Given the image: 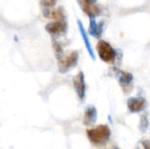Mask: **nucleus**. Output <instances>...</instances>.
<instances>
[{
	"mask_svg": "<svg viewBox=\"0 0 150 149\" xmlns=\"http://www.w3.org/2000/svg\"><path fill=\"white\" fill-rule=\"evenodd\" d=\"M119 83L122 89V90L125 93H128L132 89H133V76L132 74L126 72V71H121L119 70Z\"/></svg>",
	"mask_w": 150,
	"mask_h": 149,
	"instance_id": "nucleus-6",
	"label": "nucleus"
},
{
	"mask_svg": "<svg viewBox=\"0 0 150 149\" xmlns=\"http://www.w3.org/2000/svg\"><path fill=\"white\" fill-rule=\"evenodd\" d=\"M79 54L77 51H72L66 56H63L58 61V69L61 74H66L70 69L75 68L78 62Z\"/></svg>",
	"mask_w": 150,
	"mask_h": 149,
	"instance_id": "nucleus-3",
	"label": "nucleus"
},
{
	"mask_svg": "<svg viewBox=\"0 0 150 149\" xmlns=\"http://www.w3.org/2000/svg\"><path fill=\"white\" fill-rule=\"evenodd\" d=\"M147 102L142 97H131L127 101V108L131 112H140L145 109Z\"/></svg>",
	"mask_w": 150,
	"mask_h": 149,
	"instance_id": "nucleus-7",
	"label": "nucleus"
},
{
	"mask_svg": "<svg viewBox=\"0 0 150 149\" xmlns=\"http://www.w3.org/2000/svg\"><path fill=\"white\" fill-rule=\"evenodd\" d=\"M115 149H120V148H115Z\"/></svg>",
	"mask_w": 150,
	"mask_h": 149,
	"instance_id": "nucleus-17",
	"label": "nucleus"
},
{
	"mask_svg": "<svg viewBox=\"0 0 150 149\" xmlns=\"http://www.w3.org/2000/svg\"><path fill=\"white\" fill-rule=\"evenodd\" d=\"M103 32V23H97L95 18H90V27L89 33L96 38H100Z\"/></svg>",
	"mask_w": 150,
	"mask_h": 149,
	"instance_id": "nucleus-10",
	"label": "nucleus"
},
{
	"mask_svg": "<svg viewBox=\"0 0 150 149\" xmlns=\"http://www.w3.org/2000/svg\"><path fill=\"white\" fill-rule=\"evenodd\" d=\"M136 149H150V141H141Z\"/></svg>",
	"mask_w": 150,
	"mask_h": 149,
	"instance_id": "nucleus-14",
	"label": "nucleus"
},
{
	"mask_svg": "<svg viewBox=\"0 0 150 149\" xmlns=\"http://www.w3.org/2000/svg\"><path fill=\"white\" fill-rule=\"evenodd\" d=\"M148 126H149V121H148L147 116H142V119H141V128H142V130L145 131L147 129Z\"/></svg>",
	"mask_w": 150,
	"mask_h": 149,
	"instance_id": "nucleus-15",
	"label": "nucleus"
},
{
	"mask_svg": "<svg viewBox=\"0 0 150 149\" xmlns=\"http://www.w3.org/2000/svg\"><path fill=\"white\" fill-rule=\"evenodd\" d=\"M73 86L75 91L81 101H83L85 98V92H86V83L84 80V74L83 71H80L76 74L73 78Z\"/></svg>",
	"mask_w": 150,
	"mask_h": 149,
	"instance_id": "nucleus-5",
	"label": "nucleus"
},
{
	"mask_svg": "<svg viewBox=\"0 0 150 149\" xmlns=\"http://www.w3.org/2000/svg\"><path fill=\"white\" fill-rule=\"evenodd\" d=\"M97 51L99 58L105 63L112 64L115 61L117 53L107 41L100 40L97 44Z\"/></svg>",
	"mask_w": 150,
	"mask_h": 149,
	"instance_id": "nucleus-2",
	"label": "nucleus"
},
{
	"mask_svg": "<svg viewBox=\"0 0 150 149\" xmlns=\"http://www.w3.org/2000/svg\"><path fill=\"white\" fill-rule=\"evenodd\" d=\"M49 18H53L54 21H63V20H66V17H65L64 11H63L62 7H59L55 11H50Z\"/></svg>",
	"mask_w": 150,
	"mask_h": 149,
	"instance_id": "nucleus-11",
	"label": "nucleus"
},
{
	"mask_svg": "<svg viewBox=\"0 0 150 149\" xmlns=\"http://www.w3.org/2000/svg\"><path fill=\"white\" fill-rule=\"evenodd\" d=\"M87 137L91 143L96 146L105 144L111 137V130L106 125H99L86 131Z\"/></svg>",
	"mask_w": 150,
	"mask_h": 149,
	"instance_id": "nucleus-1",
	"label": "nucleus"
},
{
	"mask_svg": "<svg viewBox=\"0 0 150 149\" xmlns=\"http://www.w3.org/2000/svg\"><path fill=\"white\" fill-rule=\"evenodd\" d=\"M56 2H57V0H41L40 4H41V5L44 8L49 9V8L54 6L55 4H56Z\"/></svg>",
	"mask_w": 150,
	"mask_h": 149,
	"instance_id": "nucleus-13",
	"label": "nucleus"
},
{
	"mask_svg": "<svg viewBox=\"0 0 150 149\" xmlns=\"http://www.w3.org/2000/svg\"><path fill=\"white\" fill-rule=\"evenodd\" d=\"M85 3H87L88 4H91V5H92V4H95L96 3H97V0H83Z\"/></svg>",
	"mask_w": 150,
	"mask_h": 149,
	"instance_id": "nucleus-16",
	"label": "nucleus"
},
{
	"mask_svg": "<svg viewBox=\"0 0 150 149\" xmlns=\"http://www.w3.org/2000/svg\"><path fill=\"white\" fill-rule=\"evenodd\" d=\"M46 31L53 37H58L67 32L68 24L66 20L63 21H53L48 23L46 27Z\"/></svg>",
	"mask_w": 150,
	"mask_h": 149,
	"instance_id": "nucleus-4",
	"label": "nucleus"
},
{
	"mask_svg": "<svg viewBox=\"0 0 150 149\" xmlns=\"http://www.w3.org/2000/svg\"><path fill=\"white\" fill-rule=\"evenodd\" d=\"M77 25H78V28H79V31H80V33L82 35V38H83V40L84 42V45L87 48V51L89 53V54L91 55V57L92 59H95V55H94V52H93V49H92V47H91V44L90 42V40L88 38V34L84 29V26L83 25V23L80 21V20H77Z\"/></svg>",
	"mask_w": 150,
	"mask_h": 149,
	"instance_id": "nucleus-9",
	"label": "nucleus"
},
{
	"mask_svg": "<svg viewBox=\"0 0 150 149\" xmlns=\"http://www.w3.org/2000/svg\"><path fill=\"white\" fill-rule=\"evenodd\" d=\"M97 110L93 106L88 107L83 114V124L87 126H92L97 120Z\"/></svg>",
	"mask_w": 150,
	"mask_h": 149,
	"instance_id": "nucleus-8",
	"label": "nucleus"
},
{
	"mask_svg": "<svg viewBox=\"0 0 150 149\" xmlns=\"http://www.w3.org/2000/svg\"><path fill=\"white\" fill-rule=\"evenodd\" d=\"M52 43H53V48H54L55 58L59 61V60H61L63 57V48H62V46L56 40H53Z\"/></svg>",
	"mask_w": 150,
	"mask_h": 149,
	"instance_id": "nucleus-12",
	"label": "nucleus"
}]
</instances>
